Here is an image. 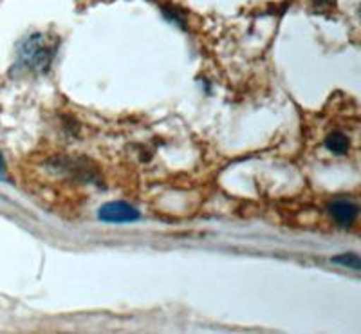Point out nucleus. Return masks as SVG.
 <instances>
[{
  "label": "nucleus",
  "mask_w": 361,
  "mask_h": 334,
  "mask_svg": "<svg viewBox=\"0 0 361 334\" xmlns=\"http://www.w3.org/2000/svg\"><path fill=\"white\" fill-rule=\"evenodd\" d=\"M56 53V40L45 35L25 38L18 47V63L31 70H44L53 62Z\"/></svg>",
  "instance_id": "obj_1"
},
{
  "label": "nucleus",
  "mask_w": 361,
  "mask_h": 334,
  "mask_svg": "<svg viewBox=\"0 0 361 334\" xmlns=\"http://www.w3.org/2000/svg\"><path fill=\"white\" fill-rule=\"evenodd\" d=\"M98 217L105 223H134L140 219V211L127 202H109L99 208Z\"/></svg>",
  "instance_id": "obj_2"
},
{
  "label": "nucleus",
  "mask_w": 361,
  "mask_h": 334,
  "mask_svg": "<svg viewBox=\"0 0 361 334\" xmlns=\"http://www.w3.org/2000/svg\"><path fill=\"white\" fill-rule=\"evenodd\" d=\"M329 211L340 226H350L357 217V206L350 201H334Z\"/></svg>",
  "instance_id": "obj_3"
},
{
  "label": "nucleus",
  "mask_w": 361,
  "mask_h": 334,
  "mask_svg": "<svg viewBox=\"0 0 361 334\" xmlns=\"http://www.w3.org/2000/svg\"><path fill=\"white\" fill-rule=\"evenodd\" d=\"M325 147H327L329 152H334L338 156H343V154L349 152L350 141L349 137L341 132H333L325 137Z\"/></svg>",
  "instance_id": "obj_4"
},
{
  "label": "nucleus",
  "mask_w": 361,
  "mask_h": 334,
  "mask_svg": "<svg viewBox=\"0 0 361 334\" xmlns=\"http://www.w3.org/2000/svg\"><path fill=\"white\" fill-rule=\"evenodd\" d=\"M334 262H338V264H343V266H350L353 269H360L361 264H360V256L357 255H343V256H336V259H333Z\"/></svg>",
  "instance_id": "obj_5"
},
{
  "label": "nucleus",
  "mask_w": 361,
  "mask_h": 334,
  "mask_svg": "<svg viewBox=\"0 0 361 334\" xmlns=\"http://www.w3.org/2000/svg\"><path fill=\"white\" fill-rule=\"evenodd\" d=\"M4 172V161H2V157H0V175Z\"/></svg>",
  "instance_id": "obj_6"
}]
</instances>
